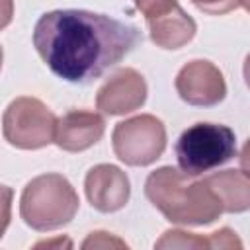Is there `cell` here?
<instances>
[{"label":"cell","mask_w":250,"mask_h":250,"mask_svg":"<svg viewBox=\"0 0 250 250\" xmlns=\"http://www.w3.org/2000/svg\"><path fill=\"white\" fill-rule=\"evenodd\" d=\"M139 41L137 25L88 10H53L33 27V47L43 62L72 84L94 82Z\"/></svg>","instance_id":"cell-1"},{"label":"cell","mask_w":250,"mask_h":250,"mask_svg":"<svg viewBox=\"0 0 250 250\" xmlns=\"http://www.w3.org/2000/svg\"><path fill=\"white\" fill-rule=\"evenodd\" d=\"M146 199L166 221L186 227L209 225L223 213V207L205 180L191 182L182 170L162 166L148 174L145 182Z\"/></svg>","instance_id":"cell-2"},{"label":"cell","mask_w":250,"mask_h":250,"mask_svg":"<svg viewBox=\"0 0 250 250\" xmlns=\"http://www.w3.org/2000/svg\"><path fill=\"white\" fill-rule=\"evenodd\" d=\"M80 199L72 184L62 174H41L25 184L20 197V217L27 227L39 232L68 225Z\"/></svg>","instance_id":"cell-3"},{"label":"cell","mask_w":250,"mask_h":250,"mask_svg":"<svg viewBox=\"0 0 250 250\" xmlns=\"http://www.w3.org/2000/svg\"><path fill=\"white\" fill-rule=\"evenodd\" d=\"M174 152L180 170L195 178L232 160L236 154V137L227 125L195 123L180 135Z\"/></svg>","instance_id":"cell-4"},{"label":"cell","mask_w":250,"mask_h":250,"mask_svg":"<svg viewBox=\"0 0 250 250\" xmlns=\"http://www.w3.org/2000/svg\"><path fill=\"white\" fill-rule=\"evenodd\" d=\"M55 123V113L41 100L20 96L4 109L2 135L16 148L37 150L53 143Z\"/></svg>","instance_id":"cell-5"},{"label":"cell","mask_w":250,"mask_h":250,"mask_svg":"<svg viewBox=\"0 0 250 250\" xmlns=\"http://www.w3.org/2000/svg\"><path fill=\"white\" fill-rule=\"evenodd\" d=\"M115 156L127 166H148L166 148V127L150 113H141L119 121L111 133Z\"/></svg>","instance_id":"cell-6"},{"label":"cell","mask_w":250,"mask_h":250,"mask_svg":"<svg viewBox=\"0 0 250 250\" xmlns=\"http://www.w3.org/2000/svg\"><path fill=\"white\" fill-rule=\"evenodd\" d=\"M174 84L178 96L189 105L211 107L223 102L227 96V84L223 72L211 61H203V59H195L184 64Z\"/></svg>","instance_id":"cell-7"},{"label":"cell","mask_w":250,"mask_h":250,"mask_svg":"<svg viewBox=\"0 0 250 250\" xmlns=\"http://www.w3.org/2000/svg\"><path fill=\"white\" fill-rule=\"evenodd\" d=\"M146 100V82L135 68L115 70L98 90L96 107L107 115H125L139 109Z\"/></svg>","instance_id":"cell-8"},{"label":"cell","mask_w":250,"mask_h":250,"mask_svg":"<svg viewBox=\"0 0 250 250\" xmlns=\"http://www.w3.org/2000/svg\"><path fill=\"white\" fill-rule=\"evenodd\" d=\"M84 191L96 211L115 213L127 205L131 197V184L119 166L96 164L84 178Z\"/></svg>","instance_id":"cell-9"},{"label":"cell","mask_w":250,"mask_h":250,"mask_svg":"<svg viewBox=\"0 0 250 250\" xmlns=\"http://www.w3.org/2000/svg\"><path fill=\"white\" fill-rule=\"evenodd\" d=\"M105 131V119L88 109H70L57 117L53 143L66 152H82L94 146Z\"/></svg>","instance_id":"cell-10"},{"label":"cell","mask_w":250,"mask_h":250,"mask_svg":"<svg viewBox=\"0 0 250 250\" xmlns=\"http://www.w3.org/2000/svg\"><path fill=\"white\" fill-rule=\"evenodd\" d=\"M146 25L150 41L162 49H180L188 45L197 31L195 20L189 14H186L180 4L172 8L168 14L156 20H148Z\"/></svg>","instance_id":"cell-11"},{"label":"cell","mask_w":250,"mask_h":250,"mask_svg":"<svg viewBox=\"0 0 250 250\" xmlns=\"http://www.w3.org/2000/svg\"><path fill=\"white\" fill-rule=\"evenodd\" d=\"M219 199L223 213H244L250 207V184L242 170H223L203 178Z\"/></svg>","instance_id":"cell-12"},{"label":"cell","mask_w":250,"mask_h":250,"mask_svg":"<svg viewBox=\"0 0 250 250\" xmlns=\"http://www.w3.org/2000/svg\"><path fill=\"white\" fill-rule=\"evenodd\" d=\"M154 246L156 248H211L209 236H199L195 232H186L176 229L166 230Z\"/></svg>","instance_id":"cell-13"},{"label":"cell","mask_w":250,"mask_h":250,"mask_svg":"<svg viewBox=\"0 0 250 250\" xmlns=\"http://www.w3.org/2000/svg\"><path fill=\"white\" fill-rule=\"evenodd\" d=\"M191 4L209 16H223L236 8L248 10V0H191Z\"/></svg>","instance_id":"cell-14"},{"label":"cell","mask_w":250,"mask_h":250,"mask_svg":"<svg viewBox=\"0 0 250 250\" xmlns=\"http://www.w3.org/2000/svg\"><path fill=\"white\" fill-rule=\"evenodd\" d=\"M135 6L148 21V20H156L168 14L172 8L178 6V0H135Z\"/></svg>","instance_id":"cell-15"},{"label":"cell","mask_w":250,"mask_h":250,"mask_svg":"<svg viewBox=\"0 0 250 250\" xmlns=\"http://www.w3.org/2000/svg\"><path fill=\"white\" fill-rule=\"evenodd\" d=\"M111 246H117V248H123L127 246L123 240H119L117 236L109 234V232H104V230H96V232H90V236L82 242V248H111Z\"/></svg>","instance_id":"cell-16"},{"label":"cell","mask_w":250,"mask_h":250,"mask_svg":"<svg viewBox=\"0 0 250 250\" xmlns=\"http://www.w3.org/2000/svg\"><path fill=\"white\" fill-rule=\"evenodd\" d=\"M12 199H14V189L0 184V238L4 236L12 219Z\"/></svg>","instance_id":"cell-17"},{"label":"cell","mask_w":250,"mask_h":250,"mask_svg":"<svg viewBox=\"0 0 250 250\" xmlns=\"http://www.w3.org/2000/svg\"><path fill=\"white\" fill-rule=\"evenodd\" d=\"M209 246L211 248H240L242 246V242L238 240V236H236V232L234 230H230V229H219V230H215V232H211L209 234Z\"/></svg>","instance_id":"cell-18"},{"label":"cell","mask_w":250,"mask_h":250,"mask_svg":"<svg viewBox=\"0 0 250 250\" xmlns=\"http://www.w3.org/2000/svg\"><path fill=\"white\" fill-rule=\"evenodd\" d=\"M14 18V0H0V31L12 23Z\"/></svg>","instance_id":"cell-19"},{"label":"cell","mask_w":250,"mask_h":250,"mask_svg":"<svg viewBox=\"0 0 250 250\" xmlns=\"http://www.w3.org/2000/svg\"><path fill=\"white\" fill-rule=\"evenodd\" d=\"M2 61H4V51H2V47H0V70H2Z\"/></svg>","instance_id":"cell-20"}]
</instances>
